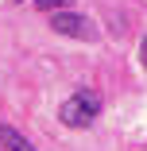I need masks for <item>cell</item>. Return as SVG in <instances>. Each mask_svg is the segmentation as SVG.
I'll return each mask as SVG.
<instances>
[{
    "mask_svg": "<svg viewBox=\"0 0 147 151\" xmlns=\"http://www.w3.org/2000/svg\"><path fill=\"white\" fill-rule=\"evenodd\" d=\"M97 116H101V93H93V89L70 93L62 101V109H58V120H62L66 128H89Z\"/></svg>",
    "mask_w": 147,
    "mask_h": 151,
    "instance_id": "cell-1",
    "label": "cell"
},
{
    "mask_svg": "<svg viewBox=\"0 0 147 151\" xmlns=\"http://www.w3.org/2000/svg\"><path fill=\"white\" fill-rule=\"evenodd\" d=\"M50 27L58 35H70V39H81V43H93L101 31H97V23L89 16H77V12H54L50 16Z\"/></svg>",
    "mask_w": 147,
    "mask_h": 151,
    "instance_id": "cell-2",
    "label": "cell"
},
{
    "mask_svg": "<svg viewBox=\"0 0 147 151\" xmlns=\"http://www.w3.org/2000/svg\"><path fill=\"white\" fill-rule=\"evenodd\" d=\"M0 147H4V151H35V143L27 139L23 132H16L12 124H0Z\"/></svg>",
    "mask_w": 147,
    "mask_h": 151,
    "instance_id": "cell-3",
    "label": "cell"
},
{
    "mask_svg": "<svg viewBox=\"0 0 147 151\" xmlns=\"http://www.w3.org/2000/svg\"><path fill=\"white\" fill-rule=\"evenodd\" d=\"M66 4H70V0H35V8H39V12H62Z\"/></svg>",
    "mask_w": 147,
    "mask_h": 151,
    "instance_id": "cell-4",
    "label": "cell"
},
{
    "mask_svg": "<svg viewBox=\"0 0 147 151\" xmlns=\"http://www.w3.org/2000/svg\"><path fill=\"white\" fill-rule=\"evenodd\" d=\"M139 62H143V66H147V39H143V43H139Z\"/></svg>",
    "mask_w": 147,
    "mask_h": 151,
    "instance_id": "cell-5",
    "label": "cell"
}]
</instances>
